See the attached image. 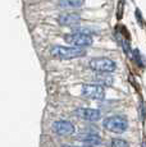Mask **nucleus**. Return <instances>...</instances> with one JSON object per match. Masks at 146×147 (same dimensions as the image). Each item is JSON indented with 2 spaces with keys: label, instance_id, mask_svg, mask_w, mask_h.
Returning a JSON list of instances; mask_svg holds the SVG:
<instances>
[{
  "label": "nucleus",
  "instance_id": "7",
  "mask_svg": "<svg viewBox=\"0 0 146 147\" xmlns=\"http://www.w3.org/2000/svg\"><path fill=\"white\" fill-rule=\"evenodd\" d=\"M53 131L58 136H71L74 133V125L68 120H57L53 123Z\"/></svg>",
  "mask_w": 146,
  "mask_h": 147
},
{
  "label": "nucleus",
  "instance_id": "10",
  "mask_svg": "<svg viewBox=\"0 0 146 147\" xmlns=\"http://www.w3.org/2000/svg\"><path fill=\"white\" fill-rule=\"evenodd\" d=\"M85 4V0H59L58 7L63 9H69V8H81Z\"/></svg>",
  "mask_w": 146,
  "mask_h": 147
},
{
  "label": "nucleus",
  "instance_id": "9",
  "mask_svg": "<svg viewBox=\"0 0 146 147\" xmlns=\"http://www.w3.org/2000/svg\"><path fill=\"white\" fill-rule=\"evenodd\" d=\"M77 138L80 141H82L86 146L89 147H96L101 145V137L99 134L95 133H83V134H78Z\"/></svg>",
  "mask_w": 146,
  "mask_h": 147
},
{
  "label": "nucleus",
  "instance_id": "13",
  "mask_svg": "<svg viewBox=\"0 0 146 147\" xmlns=\"http://www.w3.org/2000/svg\"><path fill=\"white\" fill-rule=\"evenodd\" d=\"M62 147H89V146H68V145H66V146H62Z\"/></svg>",
  "mask_w": 146,
  "mask_h": 147
},
{
  "label": "nucleus",
  "instance_id": "14",
  "mask_svg": "<svg viewBox=\"0 0 146 147\" xmlns=\"http://www.w3.org/2000/svg\"><path fill=\"white\" fill-rule=\"evenodd\" d=\"M141 147H146V142H142V145H141Z\"/></svg>",
  "mask_w": 146,
  "mask_h": 147
},
{
  "label": "nucleus",
  "instance_id": "6",
  "mask_svg": "<svg viewBox=\"0 0 146 147\" xmlns=\"http://www.w3.org/2000/svg\"><path fill=\"white\" fill-rule=\"evenodd\" d=\"M74 114L78 118L87 121H97L101 119V111L97 109H92V107H78Z\"/></svg>",
  "mask_w": 146,
  "mask_h": 147
},
{
  "label": "nucleus",
  "instance_id": "8",
  "mask_svg": "<svg viewBox=\"0 0 146 147\" xmlns=\"http://www.w3.org/2000/svg\"><path fill=\"white\" fill-rule=\"evenodd\" d=\"M80 21H81V16L77 13H67V14H62V16L58 17L59 24L66 26V27L76 26V24L80 23Z\"/></svg>",
  "mask_w": 146,
  "mask_h": 147
},
{
  "label": "nucleus",
  "instance_id": "2",
  "mask_svg": "<svg viewBox=\"0 0 146 147\" xmlns=\"http://www.w3.org/2000/svg\"><path fill=\"white\" fill-rule=\"evenodd\" d=\"M103 125L106 131L112 133H124L128 128V120L122 115H112V117L105 118L103 121Z\"/></svg>",
  "mask_w": 146,
  "mask_h": 147
},
{
  "label": "nucleus",
  "instance_id": "3",
  "mask_svg": "<svg viewBox=\"0 0 146 147\" xmlns=\"http://www.w3.org/2000/svg\"><path fill=\"white\" fill-rule=\"evenodd\" d=\"M89 67L96 73H113L117 64L109 58H94L90 60Z\"/></svg>",
  "mask_w": 146,
  "mask_h": 147
},
{
  "label": "nucleus",
  "instance_id": "1",
  "mask_svg": "<svg viewBox=\"0 0 146 147\" xmlns=\"http://www.w3.org/2000/svg\"><path fill=\"white\" fill-rule=\"evenodd\" d=\"M54 58L63 59V60H68V59H76L81 58V56L86 55V50L82 47H68V46H53L50 50Z\"/></svg>",
  "mask_w": 146,
  "mask_h": 147
},
{
  "label": "nucleus",
  "instance_id": "4",
  "mask_svg": "<svg viewBox=\"0 0 146 147\" xmlns=\"http://www.w3.org/2000/svg\"><path fill=\"white\" fill-rule=\"evenodd\" d=\"M64 40H66V42H68L69 45H73L74 47H82V49L92 45L91 35L82 32V31H77V32L64 35Z\"/></svg>",
  "mask_w": 146,
  "mask_h": 147
},
{
  "label": "nucleus",
  "instance_id": "11",
  "mask_svg": "<svg viewBox=\"0 0 146 147\" xmlns=\"http://www.w3.org/2000/svg\"><path fill=\"white\" fill-rule=\"evenodd\" d=\"M95 81L97 82V84H101V86H112L113 84V77L109 76V73H99L95 77Z\"/></svg>",
  "mask_w": 146,
  "mask_h": 147
},
{
  "label": "nucleus",
  "instance_id": "12",
  "mask_svg": "<svg viewBox=\"0 0 146 147\" xmlns=\"http://www.w3.org/2000/svg\"><path fill=\"white\" fill-rule=\"evenodd\" d=\"M110 145L112 147H130V143L123 138H113Z\"/></svg>",
  "mask_w": 146,
  "mask_h": 147
},
{
  "label": "nucleus",
  "instance_id": "5",
  "mask_svg": "<svg viewBox=\"0 0 146 147\" xmlns=\"http://www.w3.org/2000/svg\"><path fill=\"white\" fill-rule=\"evenodd\" d=\"M82 95L87 98H91V100H97L101 101L105 97V90H104V86L97 83H86L82 86Z\"/></svg>",
  "mask_w": 146,
  "mask_h": 147
}]
</instances>
